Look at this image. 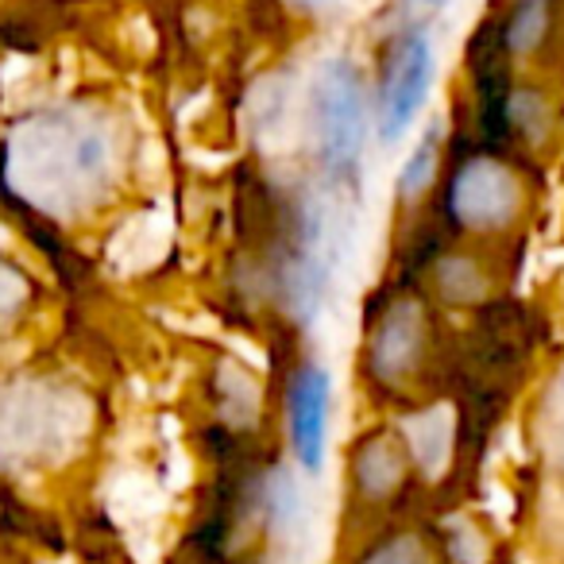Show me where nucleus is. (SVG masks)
<instances>
[{
  "mask_svg": "<svg viewBox=\"0 0 564 564\" xmlns=\"http://www.w3.org/2000/svg\"><path fill=\"white\" fill-rule=\"evenodd\" d=\"M364 132H368V112H364L360 74L337 58L317 82V155L329 178L352 182L360 174Z\"/></svg>",
  "mask_w": 564,
  "mask_h": 564,
  "instance_id": "obj_1",
  "label": "nucleus"
},
{
  "mask_svg": "<svg viewBox=\"0 0 564 564\" xmlns=\"http://www.w3.org/2000/svg\"><path fill=\"white\" fill-rule=\"evenodd\" d=\"M433 86V43L425 32H406L387 58L383 89H379V132L383 140H399L414 124Z\"/></svg>",
  "mask_w": 564,
  "mask_h": 564,
  "instance_id": "obj_2",
  "label": "nucleus"
},
{
  "mask_svg": "<svg viewBox=\"0 0 564 564\" xmlns=\"http://www.w3.org/2000/svg\"><path fill=\"white\" fill-rule=\"evenodd\" d=\"M329 376L325 368H302L286 391V430L291 448L306 471H317L325 464V441H329Z\"/></svg>",
  "mask_w": 564,
  "mask_h": 564,
  "instance_id": "obj_3",
  "label": "nucleus"
},
{
  "mask_svg": "<svg viewBox=\"0 0 564 564\" xmlns=\"http://www.w3.org/2000/svg\"><path fill=\"white\" fill-rule=\"evenodd\" d=\"M545 0H518L514 9H510L507 24H502V47L522 55V51L538 47V40L545 35Z\"/></svg>",
  "mask_w": 564,
  "mask_h": 564,
  "instance_id": "obj_4",
  "label": "nucleus"
},
{
  "mask_svg": "<svg viewBox=\"0 0 564 564\" xmlns=\"http://www.w3.org/2000/svg\"><path fill=\"white\" fill-rule=\"evenodd\" d=\"M433 171H437V143H433V135L422 143V148L410 155V163H406V171H402V178H399V194L402 197H410V194H422L425 189V182L433 178Z\"/></svg>",
  "mask_w": 564,
  "mask_h": 564,
  "instance_id": "obj_5",
  "label": "nucleus"
},
{
  "mask_svg": "<svg viewBox=\"0 0 564 564\" xmlns=\"http://www.w3.org/2000/svg\"><path fill=\"white\" fill-rule=\"evenodd\" d=\"M368 564H417V549L406 545V541H394V545H387L383 553H376Z\"/></svg>",
  "mask_w": 564,
  "mask_h": 564,
  "instance_id": "obj_6",
  "label": "nucleus"
},
{
  "mask_svg": "<svg viewBox=\"0 0 564 564\" xmlns=\"http://www.w3.org/2000/svg\"><path fill=\"white\" fill-rule=\"evenodd\" d=\"M306 4H322V0H306Z\"/></svg>",
  "mask_w": 564,
  "mask_h": 564,
  "instance_id": "obj_7",
  "label": "nucleus"
}]
</instances>
